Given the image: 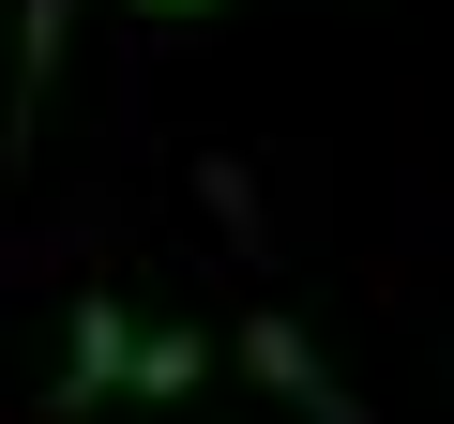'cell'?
Returning a JSON list of instances; mask_svg holds the SVG:
<instances>
[{
	"label": "cell",
	"mask_w": 454,
	"mask_h": 424,
	"mask_svg": "<svg viewBox=\"0 0 454 424\" xmlns=\"http://www.w3.org/2000/svg\"><path fill=\"white\" fill-rule=\"evenodd\" d=\"M243 364H258V394H273L288 424H379V409H364V394L318 364V334H303V318H273V303L243 318Z\"/></svg>",
	"instance_id": "obj_1"
},
{
	"label": "cell",
	"mask_w": 454,
	"mask_h": 424,
	"mask_svg": "<svg viewBox=\"0 0 454 424\" xmlns=\"http://www.w3.org/2000/svg\"><path fill=\"white\" fill-rule=\"evenodd\" d=\"M61 46H76V0H16V137H31V106H46Z\"/></svg>",
	"instance_id": "obj_4"
},
{
	"label": "cell",
	"mask_w": 454,
	"mask_h": 424,
	"mask_svg": "<svg viewBox=\"0 0 454 424\" xmlns=\"http://www.w3.org/2000/svg\"><path fill=\"white\" fill-rule=\"evenodd\" d=\"M137 16H167V31H182V16H227V0H137Z\"/></svg>",
	"instance_id": "obj_5"
},
{
	"label": "cell",
	"mask_w": 454,
	"mask_h": 424,
	"mask_svg": "<svg viewBox=\"0 0 454 424\" xmlns=\"http://www.w3.org/2000/svg\"><path fill=\"white\" fill-rule=\"evenodd\" d=\"M212 379V334L197 318H137V349H121V409H182Z\"/></svg>",
	"instance_id": "obj_3"
},
{
	"label": "cell",
	"mask_w": 454,
	"mask_h": 424,
	"mask_svg": "<svg viewBox=\"0 0 454 424\" xmlns=\"http://www.w3.org/2000/svg\"><path fill=\"white\" fill-rule=\"evenodd\" d=\"M121 349H137V303H76L61 318V409H121Z\"/></svg>",
	"instance_id": "obj_2"
}]
</instances>
